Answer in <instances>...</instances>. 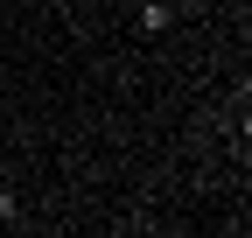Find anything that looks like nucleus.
Segmentation results:
<instances>
[{
	"instance_id": "f257e3e1",
	"label": "nucleus",
	"mask_w": 252,
	"mask_h": 238,
	"mask_svg": "<svg viewBox=\"0 0 252 238\" xmlns=\"http://www.w3.org/2000/svg\"><path fill=\"white\" fill-rule=\"evenodd\" d=\"M175 28V0H133V35L140 42H161Z\"/></svg>"
}]
</instances>
